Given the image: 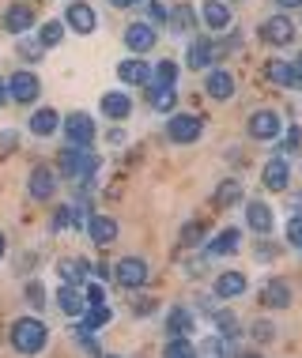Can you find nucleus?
Wrapping results in <instances>:
<instances>
[{
  "mask_svg": "<svg viewBox=\"0 0 302 358\" xmlns=\"http://www.w3.org/2000/svg\"><path fill=\"white\" fill-rule=\"evenodd\" d=\"M280 12H295V8H302V0H276Z\"/></svg>",
  "mask_w": 302,
  "mask_h": 358,
  "instance_id": "52",
  "label": "nucleus"
},
{
  "mask_svg": "<svg viewBox=\"0 0 302 358\" xmlns=\"http://www.w3.org/2000/svg\"><path fill=\"white\" fill-rule=\"evenodd\" d=\"M170 31L174 34H185V31H193V27H197V12H193V8L189 4H178V8H174V12H170Z\"/></svg>",
  "mask_w": 302,
  "mask_h": 358,
  "instance_id": "36",
  "label": "nucleus"
},
{
  "mask_svg": "<svg viewBox=\"0 0 302 358\" xmlns=\"http://www.w3.org/2000/svg\"><path fill=\"white\" fill-rule=\"evenodd\" d=\"M114 8H132V4H140V0H110Z\"/></svg>",
  "mask_w": 302,
  "mask_h": 358,
  "instance_id": "56",
  "label": "nucleus"
},
{
  "mask_svg": "<svg viewBox=\"0 0 302 358\" xmlns=\"http://www.w3.org/2000/svg\"><path fill=\"white\" fill-rule=\"evenodd\" d=\"M148 19H151L155 27H167L170 23V12L159 4V0H148Z\"/></svg>",
  "mask_w": 302,
  "mask_h": 358,
  "instance_id": "46",
  "label": "nucleus"
},
{
  "mask_svg": "<svg viewBox=\"0 0 302 358\" xmlns=\"http://www.w3.org/2000/svg\"><path fill=\"white\" fill-rule=\"evenodd\" d=\"M246 132H249V140L276 143L280 136H284V117H280L276 110H257V113H249V121H246Z\"/></svg>",
  "mask_w": 302,
  "mask_h": 358,
  "instance_id": "5",
  "label": "nucleus"
},
{
  "mask_svg": "<svg viewBox=\"0 0 302 358\" xmlns=\"http://www.w3.org/2000/svg\"><path fill=\"white\" fill-rule=\"evenodd\" d=\"M72 340L80 343V351H83L87 358H106V355H102V343H99V336H95L91 328H83L80 321L72 324Z\"/></svg>",
  "mask_w": 302,
  "mask_h": 358,
  "instance_id": "33",
  "label": "nucleus"
},
{
  "mask_svg": "<svg viewBox=\"0 0 302 358\" xmlns=\"http://www.w3.org/2000/svg\"><path fill=\"white\" fill-rule=\"evenodd\" d=\"M8 343H12L15 355L23 358H38L50 347V324L42 321V317L27 313V317H15L12 328H8Z\"/></svg>",
  "mask_w": 302,
  "mask_h": 358,
  "instance_id": "1",
  "label": "nucleus"
},
{
  "mask_svg": "<svg viewBox=\"0 0 302 358\" xmlns=\"http://www.w3.org/2000/svg\"><path fill=\"white\" fill-rule=\"evenodd\" d=\"M200 136H204V121L197 113H170V121H167L170 143H197Z\"/></svg>",
  "mask_w": 302,
  "mask_h": 358,
  "instance_id": "7",
  "label": "nucleus"
},
{
  "mask_svg": "<svg viewBox=\"0 0 302 358\" xmlns=\"http://www.w3.org/2000/svg\"><path fill=\"white\" fill-rule=\"evenodd\" d=\"M216 42L212 38H193L189 45H185V69H193V72H208L212 69V61H216Z\"/></svg>",
  "mask_w": 302,
  "mask_h": 358,
  "instance_id": "18",
  "label": "nucleus"
},
{
  "mask_svg": "<svg viewBox=\"0 0 302 358\" xmlns=\"http://www.w3.org/2000/svg\"><path fill=\"white\" fill-rule=\"evenodd\" d=\"M42 53H46V45L42 42H27V38H19V57H27V61H42Z\"/></svg>",
  "mask_w": 302,
  "mask_h": 358,
  "instance_id": "45",
  "label": "nucleus"
},
{
  "mask_svg": "<svg viewBox=\"0 0 302 358\" xmlns=\"http://www.w3.org/2000/svg\"><path fill=\"white\" fill-rule=\"evenodd\" d=\"M110 321H114L110 306H87V313L80 317V324H83V328H91V332H99V328H106Z\"/></svg>",
  "mask_w": 302,
  "mask_h": 358,
  "instance_id": "37",
  "label": "nucleus"
},
{
  "mask_svg": "<svg viewBox=\"0 0 302 358\" xmlns=\"http://www.w3.org/2000/svg\"><path fill=\"white\" fill-rule=\"evenodd\" d=\"M284 234H287V241H291V249H295V253H302V215H291V219H287Z\"/></svg>",
  "mask_w": 302,
  "mask_h": 358,
  "instance_id": "44",
  "label": "nucleus"
},
{
  "mask_svg": "<svg viewBox=\"0 0 302 358\" xmlns=\"http://www.w3.org/2000/svg\"><path fill=\"white\" fill-rule=\"evenodd\" d=\"M61 113L57 110H50V106H38V110L27 117V129H31V136H38V140H46V136H53V132H61Z\"/></svg>",
  "mask_w": 302,
  "mask_h": 358,
  "instance_id": "25",
  "label": "nucleus"
},
{
  "mask_svg": "<svg viewBox=\"0 0 302 358\" xmlns=\"http://www.w3.org/2000/svg\"><path fill=\"white\" fill-rule=\"evenodd\" d=\"M246 230H253L257 238H268L276 230V211L265 200H246Z\"/></svg>",
  "mask_w": 302,
  "mask_h": 358,
  "instance_id": "15",
  "label": "nucleus"
},
{
  "mask_svg": "<svg viewBox=\"0 0 302 358\" xmlns=\"http://www.w3.org/2000/svg\"><path fill=\"white\" fill-rule=\"evenodd\" d=\"M178 76H181V64L178 61H155V83L174 87V83H178Z\"/></svg>",
  "mask_w": 302,
  "mask_h": 358,
  "instance_id": "41",
  "label": "nucleus"
},
{
  "mask_svg": "<svg viewBox=\"0 0 302 358\" xmlns=\"http://www.w3.org/2000/svg\"><path fill=\"white\" fill-rule=\"evenodd\" d=\"M23 298H27V306L38 313V309H46V298H50V294H46L42 279H27V283H23Z\"/></svg>",
  "mask_w": 302,
  "mask_h": 358,
  "instance_id": "39",
  "label": "nucleus"
},
{
  "mask_svg": "<svg viewBox=\"0 0 302 358\" xmlns=\"http://www.w3.org/2000/svg\"><path fill=\"white\" fill-rule=\"evenodd\" d=\"M4 31L15 34V38H23L27 31H34V8L23 4V0L8 4V8H4Z\"/></svg>",
  "mask_w": 302,
  "mask_h": 358,
  "instance_id": "21",
  "label": "nucleus"
},
{
  "mask_svg": "<svg viewBox=\"0 0 302 358\" xmlns=\"http://www.w3.org/2000/svg\"><path fill=\"white\" fill-rule=\"evenodd\" d=\"M197 328V313L189 306H170L167 317H163V336L167 340H178V336H193Z\"/></svg>",
  "mask_w": 302,
  "mask_h": 358,
  "instance_id": "14",
  "label": "nucleus"
},
{
  "mask_svg": "<svg viewBox=\"0 0 302 358\" xmlns=\"http://www.w3.org/2000/svg\"><path fill=\"white\" fill-rule=\"evenodd\" d=\"M204 241H208V227H204L200 219H189V222L181 227V245H185V249H200Z\"/></svg>",
  "mask_w": 302,
  "mask_h": 358,
  "instance_id": "35",
  "label": "nucleus"
},
{
  "mask_svg": "<svg viewBox=\"0 0 302 358\" xmlns=\"http://www.w3.org/2000/svg\"><path fill=\"white\" fill-rule=\"evenodd\" d=\"M208 268H212V257L208 253L185 260V275H189V279H204V275H208Z\"/></svg>",
  "mask_w": 302,
  "mask_h": 358,
  "instance_id": "43",
  "label": "nucleus"
},
{
  "mask_svg": "<svg viewBox=\"0 0 302 358\" xmlns=\"http://www.w3.org/2000/svg\"><path fill=\"white\" fill-rule=\"evenodd\" d=\"M242 358H265V355H257V351H246V355H242Z\"/></svg>",
  "mask_w": 302,
  "mask_h": 358,
  "instance_id": "57",
  "label": "nucleus"
},
{
  "mask_svg": "<svg viewBox=\"0 0 302 358\" xmlns=\"http://www.w3.org/2000/svg\"><path fill=\"white\" fill-rule=\"evenodd\" d=\"M121 234V227H118V219H110V215H99V211H91V219H87V238L95 241L99 249H110L114 241H118Z\"/></svg>",
  "mask_w": 302,
  "mask_h": 358,
  "instance_id": "17",
  "label": "nucleus"
},
{
  "mask_svg": "<svg viewBox=\"0 0 302 358\" xmlns=\"http://www.w3.org/2000/svg\"><path fill=\"white\" fill-rule=\"evenodd\" d=\"M57 309H61V317H68V321H80V317L87 313V294L83 287H72V283H61L53 294Z\"/></svg>",
  "mask_w": 302,
  "mask_h": 358,
  "instance_id": "12",
  "label": "nucleus"
},
{
  "mask_svg": "<svg viewBox=\"0 0 302 358\" xmlns=\"http://www.w3.org/2000/svg\"><path fill=\"white\" fill-rule=\"evenodd\" d=\"M261 185L268 192H287L291 189V166H287L284 155H280V159H268L265 166H261Z\"/></svg>",
  "mask_w": 302,
  "mask_h": 358,
  "instance_id": "20",
  "label": "nucleus"
},
{
  "mask_svg": "<svg viewBox=\"0 0 302 358\" xmlns=\"http://www.w3.org/2000/svg\"><path fill=\"white\" fill-rule=\"evenodd\" d=\"M249 290V275L238 272V268H227V272H219L216 279H212V294L219 298V302H235V298H242Z\"/></svg>",
  "mask_w": 302,
  "mask_h": 358,
  "instance_id": "9",
  "label": "nucleus"
},
{
  "mask_svg": "<svg viewBox=\"0 0 302 358\" xmlns=\"http://www.w3.org/2000/svg\"><path fill=\"white\" fill-rule=\"evenodd\" d=\"M212 328H216V336H223V340H238L242 336V321L235 317V309H227V306H219L212 313Z\"/></svg>",
  "mask_w": 302,
  "mask_h": 358,
  "instance_id": "30",
  "label": "nucleus"
},
{
  "mask_svg": "<svg viewBox=\"0 0 302 358\" xmlns=\"http://www.w3.org/2000/svg\"><path fill=\"white\" fill-rule=\"evenodd\" d=\"M253 257H257V260H272V257H280V245H276V241H268V238H261L257 245H253Z\"/></svg>",
  "mask_w": 302,
  "mask_h": 358,
  "instance_id": "47",
  "label": "nucleus"
},
{
  "mask_svg": "<svg viewBox=\"0 0 302 358\" xmlns=\"http://www.w3.org/2000/svg\"><path fill=\"white\" fill-rule=\"evenodd\" d=\"M197 351H200V358H242V351H238V340H223V336H204V340L197 343Z\"/></svg>",
  "mask_w": 302,
  "mask_h": 358,
  "instance_id": "28",
  "label": "nucleus"
},
{
  "mask_svg": "<svg viewBox=\"0 0 302 358\" xmlns=\"http://www.w3.org/2000/svg\"><path fill=\"white\" fill-rule=\"evenodd\" d=\"M155 42H159V27L155 23H129L125 27V50L129 53H148V50H155Z\"/></svg>",
  "mask_w": 302,
  "mask_h": 358,
  "instance_id": "16",
  "label": "nucleus"
},
{
  "mask_svg": "<svg viewBox=\"0 0 302 358\" xmlns=\"http://www.w3.org/2000/svg\"><path fill=\"white\" fill-rule=\"evenodd\" d=\"M61 129H64V140L72 143V148H91L95 136H99V124H95V117L83 113V110L68 113V117L61 121Z\"/></svg>",
  "mask_w": 302,
  "mask_h": 358,
  "instance_id": "4",
  "label": "nucleus"
},
{
  "mask_svg": "<svg viewBox=\"0 0 302 358\" xmlns=\"http://www.w3.org/2000/svg\"><path fill=\"white\" fill-rule=\"evenodd\" d=\"M57 170L46 166V162H38V166L27 173V192H31V200H38V204H46V200L57 196Z\"/></svg>",
  "mask_w": 302,
  "mask_h": 358,
  "instance_id": "8",
  "label": "nucleus"
},
{
  "mask_svg": "<svg viewBox=\"0 0 302 358\" xmlns=\"http://www.w3.org/2000/svg\"><path fill=\"white\" fill-rule=\"evenodd\" d=\"M148 106L155 113H174V106H178V91L167 83H155L151 80V91H148Z\"/></svg>",
  "mask_w": 302,
  "mask_h": 358,
  "instance_id": "31",
  "label": "nucleus"
},
{
  "mask_svg": "<svg viewBox=\"0 0 302 358\" xmlns=\"http://www.w3.org/2000/svg\"><path fill=\"white\" fill-rule=\"evenodd\" d=\"M15 143H19V136H15L12 129H8V132H0V151H4V155H12V151H15Z\"/></svg>",
  "mask_w": 302,
  "mask_h": 358,
  "instance_id": "50",
  "label": "nucleus"
},
{
  "mask_svg": "<svg viewBox=\"0 0 302 358\" xmlns=\"http://www.w3.org/2000/svg\"><path fill=\"white\" fill-rule=\"evenodd\" d=\"M287 211L291 215H302V192H295V196L287 200Z\"/></svg>",
  "mask_w": 302,
  "mask_h": 358,
  "instance_id": "51",
  "label": "nucleus"
},
{
  "mask_svg": "<svg viewBox=\"0 0 302 358\" xmlns=\"http://www.w3.org/2000/svg\"><path fill=\"white\" fill-rule=\"evenodd\" d=\"M8 94H12V102H19V106H31L38 94H42V80H38V72L15 69L12 76H8Z\"/></svg>",
  "mask_w": 302,
  "mask_h": 358,
  "instance_id": "6",
  "label": "nucleus"
},
{
  "mask_svg": "<svg viewBox=\"0 0 302 358\" xmlns=\"http://www.w3.org/2000/svg\"><path fill=\"white\" fill-rule=\"evenodd\" d=\"M268 80L272 83H280V87H287V91H295V87L302 83V69H298V61H268Z\"/></svg>",
  "mask_w": 302,
  "mask_h": 358,
  "instance_id": "29",
  "label": "nucleus"
},
{
  "mask_svg": "<svg viewBox=\"0 0 302 358\" xmlns=\"http://www.w3.org/2000/svg\"><path fill=\"white\" fill-rule=\"evenodd\" d=\"M204 94H208L212 102L235 99V76L227 69H208V76H204Z\"/></svg>",
  "mask_w": 302,
  "mask_h": 358,
  "instance_id": "23",
  "label": "nucleus"
},
{
  "mask_svg": "<svg viewBox=\"0 0 302 358\" xmlns=\"http://www.w3.org/2000/svg\"><path fill=\"white\" fill-rule=\"evenodd\" d=\"M8 257V238H4V230H0V260Z\"/></svg>",
  "mask_w": 302,
  "mask_h": 358,
  "instance_id": "55",
  "label": "nucleus"
},
{
  "mask_svg": "<svg viewBox=\"0 0 302 358\" xmlns=\"http://www.w3.org/2000/svg\"><path fill=\"white\" fill-rule=\"evenodd\" d=\"M83 294H87V306H106V287L99 283V279H95V283H87Z\"/></svg>",
  "mask_w": 302,
  "mask_h": 358,
  "instance_id": "48",
  "label": "nucleus"
},
{
  "mask_svg": "<svg viewBox=\"0 0 302 358\" xmlns=\"http://www.w3.org/2000/svg\"><path fill=\"white\" fill-rule=\"evenodd\" d=\"M249 336H253V343L268 347V343H276V324H272L268 317H261V321L249 324Z\"/></svg>",
  "mask_w": 302,
  "mask_h": 358,
  "instance_id": "40",
  "label": "nucleus"
},
{
  "mask_svg": "<svg viewBox=\"0 0 302 358\" xmlns=\"http://www.w3.org/2000/svg\"><path fill=\"white\" fill-rule=\"evenodd\" d=\"M57 170H61L68 181L91 189V181L99 178V170H102V155L99 151H87V148H72V143H68V148L57 155Z\"/></svg>",
  "mask_w": 302,
  "mask_h": 358,
  "instance_id": "2",
  "label": "nucleus"
},
{
  "mask_svg": "<svg viewBox=\"0 0 302 358\" xmlns=\"http://www.w3.org/2000/svg\"><path fill=\"white\" fill-rule=\"evenodd\" d=\"M114 279H118L121 290H144L151 283V264L144 257H121L114 264Z\"/></svg>",
  "mask_w": 302,
  "mask_h": 358,
  "instance_id": "3",
  "label": "nucleus"
},
{
  "mask_svg": "<svg viewBox=\"0 0 302 358\" xmlns=\"http://www.w3.org/2000/svg\"><path fill=\"white\" fill-rule=\"evenodd\" d=\"M106 140H110L114 148H118V143H125V129H114V132H110V136H106Z\"/></svg>",
  "mask_w": 302,
  "mask_h": 358,
  "instance_id": "53",
  "label": "nucleus"
},
{
  "mask_svg": "<svg viewBox=\"0 0 302 358\" xmlns=\"http://www.w3.org/2000/svg\"><path fill=\"white\" fill-rule=\"evenodd\" d=\"M99 113L106 121H129L132 117V99L129 91H106L99 99Z\"/></svg>",
  "mask_w": 302,
  "mask_h": 358,
  "instance_id": "22",
  "label": "nucleus"
},
{
  "mask_svg": "<svg viewBox=\"0 0 302 358\" xmlns=\"http://www.w3.org/2000/svg\"><path fill=\"white\" fill-rule=\"evenodd\" d=\"M257 31H261V42L276 45V50L291 45V42H295V34H298V31H295V23H291V19H287L284 12H280V15H268L265 23L257 27Z\"/></svg>",
  "mask_w": 302,
  "mask_h": 358,
  "instance_id": "11",
  "label": "nucleus"
},
{
  "mask_svg": "<svg viewBox=\"0 0 302 358\" xmlns=\"http://www.w3.org/2000/svg\"><path fill=\"white\" fill-rule=\"evenodd\" d=\"M38 42H42L46 50L61 45V42H64V23H61V19H50V23H42V31H38Z\"/></svg>",
  "mask_w": 302,
  "mask_h": 358,
  "instance_id": "38",
  "label": "nucleus"
},
{
  "mask_svg": "<svg viewBox=\"0 0 302 358\" xmlns=\"http://www.w3.org/2000/svg\"><path fill=\"white\" fill-rule=\"evenodd\" d=\"M163 358H200V351H197V343H193L189 336H178V340L163 343Z\"/></svg>",
  "mask_w": 302,
  "mask_h": 358,
  "instance_id": "34",
  "label": "nucleus"
},
{
  "mask_svg": "<svg viewBox=\"0 0 302 358\" xmlns=\"http://www.w3.org/2000/svg\"><path fill=\"white\" fill-rule=\"evenodd\" d=\"M106 358H125V355H106Z\"/></svg>",
  "mask_w": 302,
  "mask_h": 358,
  "instance_id": "58",
  "label": "nucleus"
},
{
  "mask_svg": "<svg viewBox=\"0 0 302 358\" xmlns=\"http://www.w3.org/2000/svg\"><path fill=\"white\" fill-rule=\"evenodd\" d=\"M12 102V94H8V80H0V106Z\"/></svg>",
  "mask_w": 302,
  "mask_h": 358,
  "instance_id": "54",
  "label": "nucleus"
},
{
  "mask_svg": "<svg viewBox=\"0 0 302 358\" xmlns=\"http://www.w3.org/2000/svg\"><path fill=\"white\" fill-rule=\"evenodd\" d=\"M91 272H95V264H91L87 257H61V260H57V275H61V283L87 287Z\"/></svg>",
  "mask_w": 302,
  "mask_h": 358,
  "instance_id": "19",
  "label": "nucleus"
},
{
  "mask_svg": "<svg viewBox=\"0 0 302 358\" xmlns=\"http://www.w3.org/2000/svg\"><path fill=\"white\" fill-rule=\"evenodd\" d=\"M298 148H302V129H298V124H291L284 136L276 140V151H280V155H295Z\"/></svg>",
  "mask_w": 302,
  "mask_h": 358,
  "instance_id": "42",
  "label": "nucleus"
},
{
  "mask_svg": "<svg viewBox=\"0 0 302 358\" xmlns=\"http://www.w3.org/2000/svg\"><path fill=\"white\" fill-rule=\"evenodd\" d=\"M64 27L72 34H95V31H99L95 4H87V0H72V4L64 8Z\"/></svg>",
  "mask_w": 302,
  "mask_h": 358,
  "instance_id": "10",
  "label": "nucleus"
},
{
  "mask_svg": "<svg viewBox=\"0 0 302 358\" xmlns=\"http://www.w3.org/2000/svg\"><path fill=\"white\" fill-rule=\"evenodd\" d=\"M155 309H159V302H155V298H148V294H140V298L132 302V313H136V317H151Z\"/></svg>",
  "mask_w": 302,
  "mask_h": 358,
  "instance_id": "49",
  "label": "nucleus"
},
{
  "mask_svg": "<svg viewBox=\"0 0 302 358\" xmlns=\"http://www.w3.org/2000/svg\"><path fill=\"white\" fill-rule=\"evenodd\" d=\"M118 80L125 87H151L155 80V69H151V61H144V57H129V61H118Z\"/></svg>",
  "mask_w": 302,
  "mask_h": 358,
  "instance_id": "13",
  "label": "nucleus"
},
{
  "mask_svg": "<svg viewBox=\"0 0 302 358\" xmlns=\"http://www.w3.org/2000/svg\"><path fill=\"white\" fill-rule=\"evenodd\" d=\"M291 302H295V290H291L287 279H268L261 287V306L265 309H291Z\"/></svg>",
  "mask_w": 302,
  "mask_h": 358,
  "instance_id": "24",
  "label": "nucleus"
},
{
  "mask_svg": "<svg viewBox=\"0 0 302 358\" xmlns=\"http://www.w3.org/2000/svg\"><path fill=\"white\" fill-rule=\"evenodd\" d=\"M238 249H242V230L238 227H223L219 234L208 241V249H204V253L216 260V257H235Z\"/></svg>",
  "mask_w": 302,
  "mask_h": 358,
  "instance_id": "26",
  "label": "nucleus"
},
{
  "mask_svg": "<svg viewBox=\"0 0 302 358\" xmlns=\"http://www.w3.org/2000/svg\"><path fill=\"white\" fill-rule=\"evenodd\" d=\"M235 204H246V185L235 181V178H227L216 189V208H235Z\"/></svg>",
  "mask_w": 302,
  "mask_h": 358,
  "instance_id": "32",
  "label": "nucleus"
},
{
  "mask_svg": "<svg viewBox=\"0 0 302 358\" xmlns=\"http://www.w3.org/2000/svg\"><path fill=\"white\" fill-rule=\"evenodd\" d=\"M200 19H204L208 31L223 34L231 27V4H227V0H204V4H200Z\"/></svg>",
  "mask_w": 302,
  "mask_h": 358,
  "instance_id": "27",
  "label": "nucleus"
}]
</instances>
